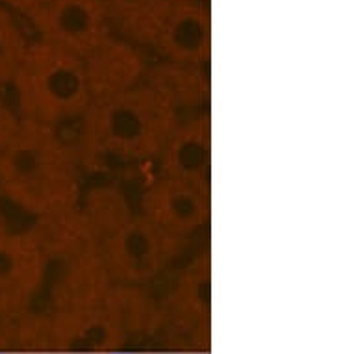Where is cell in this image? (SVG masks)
<instances>
[{
  "instance_id": "8",
  "label": "cell",
  "mask_w": 354,
  "mask_h": 354,
  "mask_svg": "<svg viewBox=\"0 0 354 354\" xmlns=\"http://www.w3.org/2000/svg\"><path fill=\"white\" fill-rule=\"evenodd\" d=\"M47 282V261L34 230L0 234V299L23 308Z\"/></svg>"
},
{
  "instance_id": "2",
  "label": "cell",
  "mask_w": 354,
  "mask_h": 354,
  "mask_svg": "<svg viewBox=\"0 0 354 354\" xmlns=\"http://www.w3.org/2000/svg\"><path fill=\"white\" fill-rule=\"evenodd\" d=\"M178 122L180 111L141 82L91 104L82 119V151L89 158L147 162L160 156Z\"/></svg>"
},
{
  "instance_id": "13",
  "label": "cell",
  "mask_w": 354,
  "mask_h": 354,
  "mask_svg": "<svg viewBox=\"0 0 354 354\" xmlns=\"http://www.w3.org/2000/svg\"><path fill=\"white\" fill-rule=\"evenodd\" d=\"M82 215L86 217L89 227L93 228V232L104 241L110 238L111 234L132 219V209L128 204L127 197L119 189L110 186L97 187L93 192L87 193L84 206H78Z\"/></svg>"
},
{
  "instance_id": "9",
  "label": "cell",
  "mask_w": 354,
  "mask_h": 354,
  "mask_svg": "<svg viewBox=\"0 0 354 354\" xmlns=\"http://www.w3.org/2000/svg\"><path fill=\"white\" fill-rule=\"evenodd\" d=\"M160 176L209 186L212 121L206 113L178 122L160 152Z\"/></svg>"
},
{
  "instance_id": "17",
  "label": "cell",
  "mask_w": 354,
  "mask_h": 354,
  "mask_svg": "<svg viewBox=\"0 0 354 354\" xmlns=\"http://www.w3.org/2000/svg\"><path fill=\"white\" fill-rule=\"evenodd\" d=\"M8 230L6 219H4V214H2V209H0V234H4Z\"/></svg>"
},
{
  "instance_id": "7",
  "label": "cell",
  "mask_w": 354,
  "mask_h": 354,
  "mask_svg": "<svg viewBox=\"0 0 354 354\" xmlns=\"http://www.w3.org/2000/svg\"><path fill=\"white\" fill-rule=\"evenodd\" d=\"M154 48L171 64L206 67L212 54V19L203 0H174Z\"/></svg>"
},
{
  "instance_id": "18",
  "label": "cell",
  "mask_w": 354,
  "mask_h": 354,
  "mask_svg": "<svg viewBox=\"0 0 354 354\" xmlns=\"http://www.w3.org/2000/svg\"><path fill=\"white\" fill-rule=\"evenodd\" d=\"M108 354H151V353H108Z\"/></svg>"
},
{
  "instance_id": "16",
  "label": "cell",
  "mask_w": 354,
  "mask_h": 354,
  "mask_svg": "<svg viewBox=\"0 0 354 354\" xmlns=\"http://www.w3.org/2000/svg\"><path fill=\"white\" fill-rule=\"evenodd\" d=\"M50 0H0L2 6H6L10 12L17 13V15H23V17L28 19L32 13H35L37 10L45 6Z\"/></svg>"
},
{
  "instance_id": "10",
  "label": "cell",
  "mask_w": 354,
  "mask_h": 354,
  "mask_svg": "<svg viewBox=\"0 0 354 354\" xmlns=\"http://www.w3.org/2000/svg\"><path fill=\"white\" fill-rule=\"evenodd\" d=\"M84 65L93 102L132 89L143 82L147 71L140 48L117 34L84 58Z\"/></svg>"
},
{
  "instance_id": "5",
  "label": "cell",
  "mask_w": 354,
  "mask_h": 354,
  "mask_svg": "<svg viewBox=\"0 0 354 354\" xmlns=\"http://www.w3.org/2000/svg\"><path fill=\"white\" fill-rule=\"evenodd\" d=\"M28 21L39 39L82 59L115 35L106 0H50Z\"/></svg>"
},
{
  "instance_id": "1",
  "label": "cell",
  "mask_w": 354,
  "mask_h": 354,
  "mask_svg": "<svg viewBox=\"0 0 354 354\" xmlns=\"http://www.w3.org/2000/svg\"><path fill=\"white\" fill-rule=\"evenodd\" d=\"M0 193L37 219L78 208L80 160L59 128L21 119L0 158Z\"/></svg>"
},
{
  "instance_id": "14",
  "label": "cell",
  "mask_w": 354,
  "mask_h": 354,
  "mask_svg": "<svg viewBox=\"0 0 354 354\" xmlns=\"http://www.w3.org/2000/svg\"><path fill=\"white\" fill-rule=\"evenodd\" d=\"M28 45L15 13L0 4V87L12 86Z\"/></svg>"
},
{
  "instance_id": "6",
  "label": "cell",
  "mask_w": 354,
  "mask_h": 354,
  "mask_svg": "<svg viewBox=\"0 0 354 354\" xmlns=\"http://www.w3.org/2000/svg\"><path fill=\"white\" fill-rule=\"evenodd\" d=\"M209 214V186H198L169 176H160L141 201V215L178 239L201 230L208 223Z\"/></svg>"
},
{
  "instance_id": "4",
  "label": "cell",
  "mask_w": 354,
  "mask_h": 354,
  "mask_svg": "<svg viewBox=\"0 0 354 354\" xmlns=\"http://www.w3.org/2000/svg\"><path fill=\"white\" fill-rule=\"evenodd\" d=\"M182 239L173 238L143 215H132L119 230L102 241L106 269L111 280L141 286L165 271L180 250Z\"/></svg>"
},
{
  "instance_id": "3",
  "label": "cell",
  "mask_w": 354,
  "mask_h": 354,
  "mask_svg": "<svg viewBox=\"0 0 354 354\" xmlns=\"http://www.w3.org/2000/svg\"><path fill=\"white\" fill-rule=\"evenodd\" d=\"M12 86L24 121L62 128L93 104L84 59L37 39L30 43Z\"/></svg>"
},
{
  "instance_id": "12",
  "label": "cell",
  "mask_w": 354,
  "mask_h": 354,
  "mask_svg": "<svg viewBox=\"0 0 354 354\" xmlns=\"http://www.w3.org/2000/svg\"><path fill=\"white\" fill-rule=\"evenodd\" d=\"M143 82L162 93L178 111L193 108L208 99L209 82L204 67H187L171 62L145 71Z\"/></svg>"
},
{
  "instance_id": "15",
  "label": "cell",
  "mask_w": 354,
  "mask_h": 354,
  "mask_svg": "<svg viewBox=\"0 0 354 354\" xmlns=\"http://www.w3.org/2000/svg\"><path fill=\"white\" fill-rule=\"evenodd\" d=\"M19 124H21V117L0 95V158L8 149V145L12 143L13 136L19 130Z\"/></svg>"
},
{
  "instance_id": "11",
  "label": "cell",
  "mask_w": 354,
  "mask_h": 354,
  "mask_svg": "<svg viewBox=\"0 0 354 354\" xmlns=\"http://www.w3.org/2000/svg\"><path fill=\"white\" fill-rule=\"evenodd\" d=\"M113 30L136 47H152L174 0H106Z\"/></svg>"
}]
</instances>
